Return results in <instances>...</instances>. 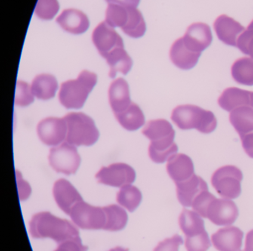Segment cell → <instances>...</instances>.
Segmentation results:
<instances>
[{
  "label": "cell",
  "mask_w": 253,
  "mask_h": 251,
  "mask_svg": "<svg viewBox=\"0 0 253 251\" xmlns=\"http://www.w3.org/2000/svg\"><path fill=\"white\" fill-rule=\"evenodd\" d=\"M30 233L36 239L50 238L58 244L81 239L78 229L70 221L58 218L49 212H39L32 217Z\"/></svg>",
  "instance_id": "cell-1"
},
{
  "label": "cell",
  "mask_w": 253,
  "mask_h": 251,
  "mask_svg": "<svg viewBox=\"0 0 253 251\" xmlns=\"http://www.w3.org/2000/svg\"><path fill=\"white\" fill-rule=\"evenodd\" d=\"M171 118L183 130L195 129L209 134L217 126V119L211 111L195 105H178L173 110Z\"/></svg>",
  "instance_id": "cell-2"
},
{
  "label": "cell",
  "mask_w": 253,
  "mask_h": 251,
  "mask_svg": "<svg viewBox=\"0 0 253 251\" xmlns=\"http://www.w3.org/2000/svg\"><path fill=\"white\" fill-rule=\"evenodd\" d=\"M97 81V77L94 73L84 70L76 80L64 82L59 93L62 105L67 108H82Z\"/></svg>",
  "instance_id": "cell-3"
},
{
  "label": "cell",
  "mask_w": 253,
  "mask_h": 251,
  "mask_svg": "<svg viewBox=\"0 0 253 251\" xmlns=\"http://www.w3.org/2000/svg\"><path fill=\"white\" fill-rule=\"evenodd\" d=\"M67 124L66 142L73 146H91L98 140L99 131L94 120L84 113H69L64 117Z\"/></svg>",
  "instance_id": "cell-4"
},
{
  "label": "cell",
  "mask_w": 253,
  "mask_h": 251,
  "mask_svg": "<svg viewBox=\"0 0 253 251\" xmlns=\"http://www.w3.org/2000/svg\"><path fill=\"white\" fill-rule=\"evenodd\" d=\"M242 179V172L238 167L224 166L214 172L211 182L219 196L223 199H235L241 195Z\"/></svg>",
  "instance_id": "cell-5"
},
{
  "label": "cell",
  "mask_w": 253,
  "mask_h": 251,
  "mask_svg": "<svg viewBox=\"0 0 253 251\" xmlns=\"http://www.w3.org/2000/svg\"><path fill=\"white\" fill-rule=\"evenodd\" d=\"M48 160L56 172L69 175L77 172L81 158L75 146L64 142L51 149Z\"/></svg>",
  "instance_id": "cell-6"
},
{
  "label": "cell",
  "mask_w": 253,
  "mask_h": 251,
  "mask_svg": "<svg viewBox=\"0 0 253 251\" xmlns=\"http://www.w3.org/2000/svg\"><path fill=\"white\" fill-rule=\"evenodd\" d=\"M69 215L78 227L84 230H100L103 229L106 223L103 207L91 206L84 201L72 207Z\"/></svg>",
  "instance_id": "cell-7"
},
{
  "label": "cell",
  "mask_w": 253,
  "mask_h": 251,
  "mask_svg": "<svg viewBox=\"0 0 253 251\" xmlns=\"http://www.w3.org/2000/svg\"><path fill=\"white\" fill-rule=\"evenodd\" d=\"M135 172L129 165L116 163L103 167L96 175L99 183L115 187L131 184L135 180Z\"/></svg>",
  "instance_id": "cell-8"
},
{
  "label": "cell",
  "mask_w": 253,
  "mask_h": 251,
  "mask_svg": "<svg viewBox=\"0 0 253 251\" xmlns=\"http://www.w3.org/2000/svg\"><path fill=\"white\" fill-rule=\"evenodd\" d=\"M239 212L235 202L228 199H214L209 205L206 218L217 226H229L238 218Z\"/></svg>",
  "instance_id": "cell-9"
},
{
  "label": "cell",
  "mask_w": 253,
  "mask_h": 251,
  "mask_svg": "<svg viewBox=\"0 0 253 251\" xmlns=\"http://www.w3.org/2000/svg\"><path fill=\"white\" fill-rule=\"evenodd\" d=\"M38 134L41 141L46 145H60L67 135V124L64 117H47L41 120L38 126Z\"/></svg>",
  "instance_id": "cell-10"
},
{
  "label": "cell",
  "mask_w": 253,
  "mask_h": 251,
  "mask_svg": "<svg viewBox=\"0 0 253 251\" xmlns=\"http://www.w3.org/2000/svg\"><path fill=\"white\" fill-rule=\"evenodd\" d=\"M92 40L103 57L117 48L124 47L121 36L106 22H101L96 27L93 32Z\"/></svg>",
  "instance_id": "cell-11"
},
{
  "label": "cell",
  "mask_w": 253,
  "mask_h": 251,
  "mask_svg": "<svg viewBox=\"0 0 253 251\" xmlns=\"http://www.w3.org/2000/svg\"><path fill=\"white\" fill-rule=\"evenodd\" d=\"M183 44L191 51L201 53L209 47L212 40L211 29L207 24L197 22L188 28L182 37Z\"/></svg>",
  "instance_id": "cell-12"
},
{
  "label": "cell",
  "mask_w": 253,
  "mask_h": 251,
  "mask_svg": "<svg viewBox=\"0 0 253 251\" xmlns=\"http://www.w3.org/2000/svg\"><path fill=\"white\" fill-rule=\"evenodd\" d=\"M244 232L235 226L219 229L211 236L213 246L218 251H240L242 247Z\"/></svg>",
  "instance_id": "cell-13"
},
{
  "label": "cell",
  "mask_w": 253,
  "mask_h": 251,
  "mask_svg": "<svg viewBox=\"0 0 253 251\" xmlns=\"http://www.w3.org/2000/svg\"><path fill=\"white\" fill-rule=\"evenodd\" d=\"M53 195L59 207L69 215L72 207L83 200L78 190L69 181L60 179L56 181L53 188Z\"/></svg>",
  "instance_id": "cell-14"
},
{
  "label": "cell",
  "mask_w": 253,
  "mask_h": 251,
  "mask_svg": "<svg viewBox=\"0 0 253 251\" xmlns=\"http://www.w3.org/2000/svg\"><path fill=\"white\" fill-rule=\"evenodd\" d=\"M214 28L219 40L232 46H237L238 37L245 31L239 22L226 15H221L216 19Z\"/></svg>",
  "instance_id": "cell-15"
},
{
  "label": "cell",
  "mask_w": 253,
  "mask_h": 251,
  "mask_svg": "<svg viewBox=\"0 0 253 251\" xmlns=\"http://www.w3.org/2000/svg\"><path fill=\"white\" fill-rule=\"evenodd\" d=\"M176 184L177 197L183 206H192L194 199L203 191L208 190V186L201 177L194 175L192 178Z\"/></svg>",
  "instance_id": "cell-16"
},
{
  "label": "cell",
  "mask_w": 253,
  "mask_h": 251,
  "mask_svg": "<svg viewBox=\"0 0 253 251\" xmlns=\"http://www.w3.org/2000/svg\"><path fill=\"white\" fill-rule=\"evenodd\" d=\"M167 161V172L175 184L186 181L195 175L193 162L186 154H174Z\"/></svg>",
  "instance_id": "cell-17"
},
{
  "label": "cell",
  "mask_w": 253,
  "mask_h": 251,
  "mask_svg": "<svg viewBox=\"0 0 253 251\" xmlns=\"http://www.w3.org/2000/svg\"><path fill=\"white\" fill-rule=\"evenodd\" d=\"M57 22L65 31L74 34H83L89 27V20L86 15L76 9L63 10L57 17Z\"/></svg>",
  "instance_id": "cell-18"
},
{
  "label": "cell",
  "mask_w": 253,
  "mask_h": 251,
  "mask_svg": "<svg viewBox=\"0 0 253 251\" xmlns=\"http://www.w3.org/2000/svg\"><path fill=\"white\" fill-rule=\"evenodd\" d=\"M109 97L111 107L115 114L124 111L132 102L130 99L128 83L123 78L117 79L111 84Z\"/></svg>",
  "instance_id": "cell-19"
},
{
  "label": "cell",
  "mask_w": 253,
  "mask_h": 251,
  "mask_svg": "<svg viewBox=\"0 0 253 251\" xmlns=\"http://www.w3.org/2000/svg\"><path fill=\"white\" fill-rule=\"evenodd\" d=\"M201 54L189 50L183 44L182 38L178 39L173 43L169 53L171 62L183 70H189L194 68Z\"/></svg>",
  "instance_id": "cell-20"
},
{
  "label": "cell",
  "mask_w": 253,
  "mask_h": 251,
  "mask_svg": "<svg viewBox=\"0 0 253 251\" xmlns=\"http://www.w3.org/2000/svg\"><path fill=\"white\" fill-rule=\"evenodd\" d=\"M251 92L238 88H228L219 98V105L227 111L241 106H251Z\"/></svg>",
  "instance_id": "cell-21"
},
{
  "label": "cell",
  "mask_w": 253,
  "mask_h": 251,
  "mask_svg": "<svg viewBox=\"0 0 253 251\" xmlns=\"http://www.w3.org/2000/svg\"><path fill=\"white\" fill-rule=\"evenodd\" d=\"M143 134L151 142L174 141L175 132L169 122L164 119L150 120L143 130Z\"/></svg>",
  "instance_id": "cell-22"
},
{
  "label": "cell",
  "mask_w": 253,
  "mask_h": 251,
  "mask_svg": "<svg viewBox=\"0 0 253 251\" xmlns=\"http://www.w3.org/2000/svg\"><path fill=\"white\" fill-rule=\"evenodd\" d=\"M110 66L109 77L115 78L117 73L126 74L132 66V60L124 47L117 48L104 56Z\"/></svg>",
  "instance_id": "cell-23"
},
{
  "label": "cell",
  "mask_w": 253,
  "mask_h": 251,
  "mask_svg": "<svg viewBox=\"0 0 253 251\" xmlns=\"http://www.w3.org/2000/svg\"><path fill=\"white\" fill-rule=\"evenodd\" d=\"M31 89L34 96L38 99L47 100L55 96L58 83L54 76L42 74L34 79Z\"/></svg>",
  "instance_id": "cell-24"
},
{
  "label": "cell",
  "mask_w": 253,
  "mask_h": 251,
  "mask_svg": "<svg viewBox=\"0 0 253 251\" xmlns=\"http://www.w3.org/2000/svg\"><path fill=\"white\" fill-rule=\"evenodd\" d=\"M229 120L241 138L253 132V107L241 106L232 110Z\"/></svg>",
  "instance_id": "cell-25"
},
{
  "label": "cell",
  "mask_w": 253,
  "mask_h": 251,
  "mask_svg": "<svg viewBox=\"0 0 253 251\" xmlns=\"http://www.w3.org/2000/svg\"><path fill=\"white\" fill-rule=\"evenodd\" d=\"M179 226L186 237L197 236L206 231L202 217L195 212L183 209L179 216Z\"/></svg>",
  "instance_id": "cell-26"
},
{
  "label": "cell",
  "mask_w": 253,
  "mask_h": 251,
  "mask_svg": "<svg viewBox=\"0 0 253 251\" xmlns=\"http://www.w3.org/2000/svg\"><path fill=\"white\" fill-rule=\"evenodd\" d=\"M115 117L120 124L126 130L135 131L145 123L143 111L137 104L131 102L128 108L121 112L115 113Z\"/></svg>",
  "instance_id": "cell-27"
},
{
  "label": "cell",
  "mask_w": 253,
  "mask_h": 251,
  "mask_svg": "<svg viewBox=\"0 0 253 251\" xmlns=\"http://www.w3.org/2000/svg\"><path fill=\"white\" fill-rule=\"evenodd\" d=\"M106 215V223L103 230L109 231H119L126 227L128 215L125 209L116 204L103 207Z\"/></svg>",
  "instance_id": "cell-28"
},
{
  "label": "cell",
  "mask_w": 253,
  "mask_h": 251,
  "mask_svg": "<svg viewBox=\"0 0 253 251\" xmlns=\"http://www.w3.org/2000/svg\"><path fill=\"white\" fill-rule=\"evenodd\" d=\"M232 76L235 82L246 86H253V59L242 57L232 66Z\"/></svg>",
  "instance_id": "cell-29"
},
{
  "label": "cell",
  "mask_w": 253,
  "mask_h": 251,
  "mask_svg": "<svg viewBox=\"0 0 253 251\" xmlns=\"http://www.w3.org/2000/svg\"><path fill=\"white\" fill-rule=\"evenodd\" d=\"M128 10V19L122 28L123 31L133 38H139L146 32V25L143 15L136 7H130Z\"/></svg>",
  "instance_id": "cell-30"
},
{
  "label": "cell",
  "mask_w": 253,
  "mask_h": 251,
  "mask_svg": "<svg viewBox=\"0 0 253 251\" xmlns=\"http://www.w3.org/2000/svg\"><path fill=\"white\" fill-rule=\"evenodd\" d=\"M177 150L178 148L174 141L151 142L149 147V154L154 162L161 163H164L171 156L177 154Z\"/></svg>",
  "instance_id": "cell-31"
},
{
  "label": "cell",
  "mask_w": 253,
  "mask_h": 251,
  "mask_svg": "<svg viewBox=\"0 0 253 251\" xmlns=\"http://www.w3.org/2000/svg\"><path fill=\"white\" fill-rule=\"evenodd\" d=\"M141 200L142 194L140 190L131 184H127L121 187L117 195V201L119 204L128 209L129 212H134Z\"/></svg>",
  "instance_id": "cell-32"
},
{
  "label": "cell",
  "mask_w": 253,
  "mask_h": 251,
  "mask_svg": "<svg viewBox=\"0 0 253 251\" xmlns=\"http://www.w3.org/2000/svg\"><path fill=\"white\" fill-rule=\"evenodd\" d=\"M128 19V10L126 7L115 4H109L106 12L105 22L112 28L121 27V28L126 23Z\"/></svg>",
  "instance_id": "cell-33"
},
{
  "label": "cell",
  "mask_w": 253,
  "mask_h": 251,
  "mask_svg": "<svg viewBox=\"0 0 253 251\" xmlns=\"http://www.w3.org/2000/svg\"><path fill=\"white\" fill-rule=\"evenodd\" d=\"M60 9L57 0H38L35 13L38 17L45 20L53 19Z\"/></svg>",
  "instance_id": "cell-34"
},
{
  "label": "cell",
  "mask_w": 253,
  "mask_h": 251,
  "mask_svg": "<svg viewBox=\"0 0 253 251\" xmlns=\"http://www.w3.org/2000/svg\"><path fill=\"white\" fill-rule=\"evenodd\" d=\"M185 247L187 251H207L211 247V242L207 231L197 236L186 237Z\"/></svg>",
  "instance_id": "cell-35"
},
{
  "label": "cell",
  "mask_w": 253,
  "mask_h": 251,
  "mask_svg": "<svg viewBox=\"0 0 253 251\" xmlns=\"http://www.w3.org/2000/svg\"><path fill=\"white\" fill-rule=\"evenodd\" d=\"M34 95L31 86L26 82L17 81L15 92V105L27 106L34 102Z\"/></svg>",
  "instance_id": "cell-36"
},
{
  "label": "cell",
  "mask_w": 253,
  "mask_h": 251,
  "mask_svg": "<svg viewBox=\"0 0 253 251\" xmlns=\"http://www.w3.org/2000/svg\"><path fill=\"white\" fill-rule=\"evenodd\" d=\"M237 47L253 59V20L238 37Z\"/></svg>",
  "instance_id": "cell-37"
},
{
  "label": "cell",
  "mask_w": 253,
  "mask_h": 251,
  "mask_svg": "<svg viewBox=\"0 0 253 251\" xmlns=\"http://www.w3.org/2000/svg\"><path fill=\"white\" fill-rule=\"evenodd\" d=\"M215 198V196L210 193L209 190L203 191L194 199L192 207L193 208L194 211L198 212L202 218H206L207 208Z\"/></svg>",
  "instance_id": "cell-38"
},
{
  "label": "cell",
  "mask_w": 253,
  "mask_h": 251,
  "mask_svg": "<svg viewBox=\"0 0 253 251\" xmlns=\"http://www.w3.org/2000/svg\"><path fill=\"white\" fill-rule=\"evenodd\" d=\"M183 243V238L180 235L175 234L160 242L153 251H178L179 247Z\"/></svg>",
  "instance_id": "cell-39"
},
{
  "label": "cell",
  "mask_w": 253,
  "mask_h": 251,
  "mask_svg": "<svg viewBox=\"0 0 253 251\" xmlns=\"http://www.w3.org/2000/svg\"><path fill=\"white\" fill-rule=\"evenodd\" d=\"M87 248L82 243V240H69L59 244L54 251H86Z\"/></svg>",
  "instance_id": "cell-40"
},
{
  "label": "cell",
  "mask_w": 253,
  "mask_h": 251,
  "mask_svg": "<svg viewBox=\"0 0 253 251\" xmlns=\"http://www.w3.org/2000/svg\"><path fill=\"white\" fill-rule=\"evenodd\" d=\"M17 186H18L19 193H20V198L21 200H25L29 197L31 194V187L29 184L26 181H23L21 178V175L20 172L17 171Z\"/></svg>",
  "instance_id": "cell-41"
},
{
  "label": "cell",
  "mask_w": 253,
  "mask_h": 251,
  "mask_svg": "<svg viewBox=\"0 0 253 251\" xmlns=\"http://www.w3.org/2000/svg\"><path fill=\"white\" fill-rule=\"evenodd\" d=\"M241 138L244 151L250 157L253 158V132L247 134Z\"/></svg>",
  "instance_id": "cell-42"
},
{
  "label": "cell",
  "mask_w": 253,
  "mask_h": 251,
  "mask_svg": "<svg viewBox=\"0 0 253 251\" xmlns=\"http://www.w3.org/2000/svg\"><path fill=\"white\" fill-rule=\"evenodd\" d=\"M109 4H115L123 7L130 8V7H136L138 5L140 0H106Z\"/></svg>",
  "instance_id": "cell-43"
},
{
  "label": "cell",
  "mask_w": 253,
  "mask_h": 251,
  "mask_svg": "<svg viewBox=\"0 0 253 251\" xmlns=\"http://www.w3.org/2000/svg\"><path fill=\"white\" fill-rule=\"evenodd\" d=\"M244 251H253V230L249 231L246 236Z\"/></svg>",
  "instance_id": "cell-44"
},
{
  "label": "cell",
  "mask_w": 253,
  "mask_h": 251,
  "mask_svg": "<svg viewBox=\"0 0 253 251\" xmlns=\"http://www.w3.org/2000/svg\"><path fill=\"white\" fill-rule=\"evenodd\" d=\"M109 251H128V249H126V248H115L113 249H111Z\"/></svg>",
  "instance_id": "cell-45"
},
{
  "label": "cell",
  "mask_w": 253,
  "mask_h": 251,
  "mask_svg": "<svg viewBox=\"0 0 253 251\" xmlns=\"http://www.w3.org/2000/svg\"><path fill=\"white\" fill-rule=\"evenodd\" d=\"M250 105L253 108V92H252L251 94V102H250Z\"/></svg>",
  "instance_id": "cell-46"
},
{
  "label": "cell",
  "mask_w": 253,
  "mask_h": 251,
  "mask_svg": "<svg viewBox=\"0 0 253 251\" xmlns=\"http://www.w3.org/2000/svg\"></svg>",
  "instance_id": "cell-47"
}]
</instances>
